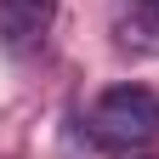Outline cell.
Here are the masks:
<instances>
[{
    "mask_svg": "<svg viewBox=\"0 0 159 159\" xmlns=\"http://www.w3.org/2000/svg\"><path fill=\"white\" fill-rule=\"evenodd\" d=\"M91 136L108 148H148L159 136V97L148 85H108L91 102Z\"/></svg>",
    "mask_w": 159,
    "mask_h": 159,
    "instance_id": "6da1fadb",
    "label": "cell"
},
{
    "mask_svg": "<svg viewBox=\"0 0 159 159\" xmlns=\"http://www.w3.org/2000/svg\"><path fill=\"white\" fill-rule=\"evenodd\" d=\"M57 17V0H0V40L11 51H34Z\"/></svg>",
    "mask_w": 159,
    "mask_h": 159,
    "instance_id": "7a4b0ae2",
    "label": "cell"
},
{
    "mask_svg": "<svg viewBox=\"0 0 159 159\" xmlns=\"http://www.w3.org/2000/svg\"><path fill=\"white\" fill-rule=\"evenodd\" d=\"M119 46L159 57V11H153V6H131L125 17H119Z\"/></svg>",
    "mask_w": 159,
    "mask_h": 159,
    "instance_id": "3957f363",
    "label": "cell"
},
{
    "mask_svg": "<svg viewBox=\"0 0 159 159\" xmlns=\"http://www.w3.org/2000/svg\"><path fill=\"white\" fill-rule=\"evenodd\" d=\"M136 6H153V11H159V0H136Z\"/></svg>",
    "mask_w": 159,
    "mask_h": 159,
    "instance_id": "277c9868",
    "label": "cell"
}]
</instances>
